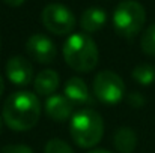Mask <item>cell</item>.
<instances>
[{"label": "cell", "mask_w": 155, "mask_h": 153, "mask_svg": "<svg viewBox=\"0 0 155 153\" xmlns=\"http://www.w3.org/2000/svg\"><path fill=\"white\" fill-rule=\"evenodd\" d=\"M8 6H12V8H18V6H21L26 0H3Z\"/></svg>", "instance_id": "cell-19"}, {"label": "cell", "mask_w": 155, "mask_h": 153, "mask_svg": "<svg viewBox=\"0 0 155 153\" xmlns=\"http://www.w3.org/2000/svg\"><path fill=\"white\" fill-rule=\"evenodd\" d=\"M3 120L12 131L23 132L35 128L41 116V104L32 92H15L3 104Z\"/></svg>", "instance_id": "cell-1"}, {"label": "cell", "mask_w": 155, "mask_h": 153, "mask_svg": "<svg viewBox=\"0 0 155 153\" xmlns=\"http://www.w3.org/2000/svg\"><path fill=\"white\" fill-rule=\"evenodd\" d=\"M63 59L71 69L86 74L97 68L100 53L95 41L89 35L74 33L63 45Z\"/></svg>", "instance_id": "cell-2"}, {"label": "cell", "mask_w": 155, "mask_h": 153, "mask_svg": "<svg viewBox=\"0 0 155 153\" xmlns=\"http://www.w3.org/2000/svg\"><path fill=\"white\" fill-rule=\"evenodd\" d=\"M69 131L74 143L81 149L95 147L104 135L103 117L89 108L74 113L69 122Z\"/></svg>", "instance_id": "cell-3"}, {"label": "cell", "mask_w": 155, "mask_h": 153, "mask_svg": "<svg viewBox=\"0 0 155 153\" xmlns=\"http://www.w3.org/2000/svg\"><path fill=\"white\" fill-rule=\"evenodd\" d=\"M3 90H5V83H3L2 75H0V98H2V95H3Z\"/></svg>", "instance_id": "cell-21"}, {"label": "cell", "mask_w": 155, "mask_h": 153, "mask_svg": "<svg viewBox=\"0 0 155 153\" xmlns=\"http://www.w3.org/2000/svg\"><path fill=\"white\" fill-rule=\"evenodd\" d=\"M113 144L119 153H133L137 146V135L128 126L117 128L113 135Z\"/></svg>", "instance_id": "cell-13"}, {"label": "cell", "mask_w": 155, "mask_h": 153, "mask_svg": "<svg viewBox=\"0 0 155 153\" xmlns=\"http://www.w3.org/2000/svg\"><path fill=\"white\" fill-rule=\"evenodd\" d=\"M0 153H33V150L26 144H6Z\"/></svg>", "instance_id": "cell-17"}, {"label": "cell", "mask_w": 155, "mask_h": 153, "mask_svg": "<svg viewBox=\"0 0 155 153\" xmlns=\"http://www.w3.org/2000/svg\"><path fill=\"white\" fill-rule=\"evenodd\" d=\"M89 153H113V152H110V150H105V149H94V150H91Z\"/></svg>", "instance_id": "cell-20"}, {"label": "cell", "mask_w": 155, "mask_h": 153, "mask_svg": "<svg viewBox=\"0 0 155 153\" xmlns=\"http://www.w3.org/2000/svg\"><path fill=\"white\" fill-rule=\"evenodd\" d=\"M63 95L71 101V104H84L89 101V89L83 78L80 77H71L63 87Z\"/></svg>", "instance_id": "cell-11"}, {"label": "cell", "mask_w": 155, "mask_h": 153, "mask_svg": "<svg viewBox=\"0 0 155 153\" xmlns=\"http://www.w3.org/2000/svg\"><path fill=\"white\" fill-rule=\"evenodd\" d=\"M26 51L29 54L30 59H33L35 62L38 63H42V65H47V63H51L53 60L56 59V45L51 39L42 33H36V35H32L27 42H26Z\"/></svg>", "instance_id": "cell-7"}, {"label": "cell", "mask_w": 155, "mask_h": 153, "mask_svg": "<svg viewBox=\"0 0 155 153\" xmlns=\"http://www.w3.org/2000/svg\"><path fill=\"white\" fill-rule=\"evenodd\" d=\"M146 21L145 8L134 0H125L117 5L113 12V27L124 38H134L140 33Z\"/></svg>", "instance_id": "cell-4"}, {"label": "cell", "mask_w": 155, "mask_h": 153, "mask_svg": "<svg viewBox=\"0 0 155 153\" xmlns=\"http://www.w3.org/2000/svg\"><path fill=\"white\" fill-rule=\"evenodd\" d=\"M44 153H74V150L71 149V146L66 141L59 140V138H53V140L47 141Z\"/></svg>", "instance_id": "cell-16"}, {"label": "cell", "mask_w": 155, "mask_h": 153, "mask_svg": "<svg viewBox=\"0 0 155 153\" xmlns=\"http://www.w3.org/2000/svg\"><path fill=\"white\" fill-rule=\"evenodd\" d=\"M142 51L151 57H155V24H151L142 35L140 39Z\"/></svg>", "instance_id": "cell-15"}, {"label": "cell", "mask_w": 155, "mask_h": 153, "mask_svg": "<svg viewBox=\"0 0 155 153\" xmlns=\"http://www.w3.org/2000/svg\"><path fill=\"white\" fill-rule=\"evenodd\" d=\"M128 104H130L131 107H134V108H140V107H143V104H145V98L142 96V93L133 92V93L128 95Z\"/></svg>", "instance_id": "cell-18"}, {"label": "cell", "mask_w": 155, "mask_h": 153, "mask_svg": "<svg viewBox=\"0 0 155 153\" xmlns=\"http://www.w3.org/2000/svg\"><path fill=\"white\" fill-rule=\"evenodd\" d=\"M133 78L142 86H151L155 81V68L149 63L137 65L133 69Z\"/></svg>", "instance_id": "cell-14"}, {"label": "cell", "mask_w": 155, "mask_h": 153, "mask_svg": "<svg viewBox=\"0 0 155 153\" xmlns=\"http://www.w3.org/2000/svg\"><path fill=\"white\" fill-rule=\"evenodd\" d=\"M107 21V14L101 8H89L83 12L81 20H80V26L86 33H95L98 30H101Z\"/></svg>", "instance_id": "cell-12"}, {"label": "cell", "mask_w": 155, "mask_h": 153, "mask_svg": "<svg viewBox=\"0 0 155 153\" xmlns=\"http://www.w3.org/2000/svg\"><path fill=\"white\" fill-rule=\"evenodd\" d=\"M59 83H60V78H59V74L56 71L44 69L33 80L35 93H38L41 96H51V95H54V92L57 90Z\"/></svg>", "instance_id": "cell-10"}, {"label": "cell", "mask_w": 155, "mask_h": 153, "mask_svg": "<svg viewBox=\"0 0 155 153\" xmlns=\"http://www.w3.org/2000/svg\"><path fill=\"white\" fill-rule=\"evenodd\" d=\"M94 95L104 104L114 105L124 98V80L113 71H101L94 78Z\"/></svg>", "instance_id": "cell-5"}, {"label": "cell", "mask_w": 155, "mask_h": 153, "mask_svg": "<svg viewBox=\"0 0 155 153\" xmlns=\"http://www.w3.org/2000/svg\"><path fill=\"white\" fill-rule=\"evenodd\" d=\"M45 114L54 122H65L72 117V104L65 95L54 93L45 101Z\"/></svg>", "instance_id": "cell-9"}, {"label": "cell", "mask_w": 155, "mask_h": 153, "mask_svg": "<svg viewBox=\"0 0 155 153\" xmlns=\"http://www.w3.org/2000/svg\"><path fill=\"white\" fill-rule=\"evenodd\" d=\"M0 135H2V119H0Z\"/></svg>", "instance_id": "cell-22"}, {"label": "cell", "mask_w": 155, "mask_h": 153, "mask_svg": "<svg viewBox=\"0 0 155 153\" xmlns=\"http://www.w3.org/2000/svg\"><path fill=\"white\" fill-rule=\"evenodd\" d=\"M6 75L9 81L18 87H24L33 80L32 63L23 56H12L6 62Z\"/></svg>", "instance_id": "cell-8"}, {"label": "cell", "mask_w": 155, "mask_h": 153, "mask_svg": "<svg viewBox=\"0 0 155 153\" xmlns=\"http://www.w3.org/2000/svg\"><path fill=\"white\" fill-rule=\"evenodd\" d=\"M42 24L45 29L57 36L69 35L75 27V17L74 14L60 3H50L42 11Z\"/></svg>", "instance_id": "cell-6"}]
</instances>
